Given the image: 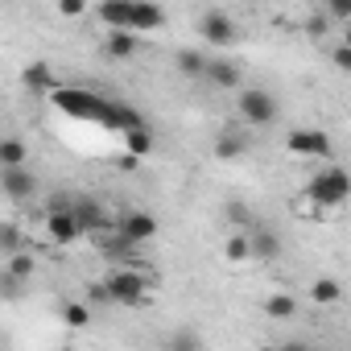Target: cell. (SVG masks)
Segmentation results:
<instances>
[{
  "label": "cell",
  "instance_id": "cell-3",
  "mask_svg": "<svg viewBox=\"0 0 351 351\" xmlns=\"http://www.w3.org/2000/svg\"><path fill=\"white\" fill-rule=\"evenodd\" d=\"M104 285H108V293H112L116 306H141L145 302V289H149L136 269H116V273L104 277Z\"/></svg>",
  "mask_w": 351,
  "mask_h": 351
},
{
  "label": "cell",
  "instance_id": "cell-16",
  "mask_svg": "<svg viewBox=\"0 0 351 351\" xmlns=\"http://www.w3.org/2000/svg\"><path fill=\"white\" fill-rule=\"evenodd\" d=\"M54 104L66 108V112H75V116H99V99H91V95H83V91H58Z\"/></svg>",
  "mask_w": 351,
  "mask_h": 351
},
{
  "label": "cell",
  "instance_id": "cell-36",
  "mask_svg": "<svg viewBox=\"0 0 351 351\" xmlns=\"http://www.w3.org/2000/svg\"><path fill=\"white\" fill-rule=\"evenodd\" d=\"M256 351H281V347H256Z\"/></svg>",
  "mask_w": 351,
  "mask_h": 351
},
{
  "label": "cell",
  "instance_id": "cell-6",
  "mask_svg": "<svg viewBox=\"0 0 351 351\" xmlns=\"http://www.w3.org/2000/svg\"><path fill=\"white\" fill-rule=\"evenodd\" d=\"M0 186H5V195L13 203H25V199L38 195V178L29 169H0Z\"/></svg>",
  "mask_w": 351,
  "mask_h": 351
},
{
  "label": "cell",
  "instance_id": "cell-8",
  "mask_svg": "<svg viewBox=\"0 0 351 351\" xmlns=\"http://www.w3.org/2000/svg\"><path fill=\"white\" fill-rule=\"evenodd\" d=\"M120 236H124V244H145V240H153V236H157V215H149V211H128L124 223H120Z\"/></svg>",
  "mask_w": 351,
  "mask_h": 351
},
{
  "label": "cell",
  "instance_id": "cell-31",
  "mask_svg": "<svg viewBox=\"0 0 351 351\" xmlns=\"http://www.w3.org/2000/svg\"><path fill=\"white\" fill-rule=\"evenodd\" d=\"M87 302H112L108 285H104V281H91V285H87Z\"/></svg>",
  "mask_w": 351,
  "mask_h": 351
},
{
  "label": "cell",
  "instance_id": "cell-5",
  "mask_svg": "<svg viewBox=\"0 0 351 351\" xmlns=\"http://www.w3.org/2000/svg\"><path fill=\"white\" fill-rule=\"evenodd\" d=\"M199 34H203V42H211V46H232V42H236V21H232V13H223V9H211V13L199 17Z\"/></svg>",
  "mask_w": 351,
  "mask_h": 351
},
{
  "label": "cell",
  "instance_id": "cell-33",
  "mask_svg": "<svg viewBox=\"0 0 351 351\" xmlns=\"http://www.w3.org/2000/svg\"><path fill=\"white\" fill-rule=\"evenodd\" d=\"M306 29H310V34H314V38H318V34H322V29H326V17H314V21H310V25H306Z\"/></svg>",
  "mask_w": 351,
  "mask_h": 351
},
{
  "label": "cell",
  "instance_id": "cell-28",
  "mask_svg": "<svg viewBox=\"0 0 351 351\" xmlns=\"http://www.w3.org/2000/svg\"><path fill=\"white\" fill-rule=\"evenodd\" d=\"M0 244H5V256H17V244H21V236H17V228H13V223H5V228H0Z\"/></svg>",
  "mask_w": 351,
  "mask_h": 351
},
{
  "label": "cell",
  "instance_id": "cell-4",
  "mask_svg": "<svg viewBox=\"0 0 351 351\" xmlns=\"http://www.w3.org/2000/svg\"><path fill=\"white\" fill-rule=\"evenodd\" d=\"M285 149L298 153V157H318V161H330L335 157V145L322 128H293L285 136Z\"/></svg>",
  "mask_w": 351,
  "mask_h": 351
},
{
  "label": "cell",
  "instance_id": "cell-1",
  "mask_svg": "<svg viewBox=\"0 0 351 351\" xmlns=\"http://www.w3.org/2000/svg\"><path fill=\"white\" fill-rule=\"evenodd\" d=\"M306 199L314 207H343L351 199V173L343 165H326L306 182Z\"/></svg>",
  "mask_w": 351,
  "mask_h": 351
},
{
  "label": "cell",
  "instance_id": "cell-25",
  "mask_svg": "<svg viewBox=\"0 0 351 351\" xmlns=\"http://www.w3.org/2000/svg\"><path fill=\"white\" fill-rule=\"evenodd\" d=\"M9 265H5V277H13V281H29L34 277V256L29 252H17V256H5Z\"/></svg>",
  "mask_w": 351,
  "mask_h": 351
},
{
  "label": "cell",
  "instance_id": "cell-12",
  "mask_svg": "<svg viewBox=\"0 0 351 351\" xmlns=\"http://www.w3.org/2000/svg\"><path fill=\"white\" fill-rule=\"evenodd\" d=\"M165 25V13L157 9V5H145V0H132V34H153V29H161Z\"/></svg>",
  "mask_w": 351,
  "mask_h": 351
},
{
  "label": "cell",
  "instance_id": "cell-13",
  "mask_svg": "<svg viewBox=\"0 0 351 351\" xmlns=\"http://www.w3.org/2000/svg\"><path fill=\"white\" fill-rule=\"evenodd\" d=\"M173 66H178V75H186V79H207V66H211V58H207L203 50L186 46V50H178V54H173Z\"/></svg>",
  "mask_w": 351,
  "mask_h": 351
},
{
  "label": "cell",
  "instance_id": "cell-32",
  "mask_svg": "<svg viewBox=\"0 0 351 351\" xmlns=\"http://www.w3.org/2000/svg\"><path fill=\"white\" fill-rule=\"evenodd\" d=\"M58 13H62V17H83V13H87V5H83V0H62Z\"/></svg>",
  "mask_w": 351,
  "mask_h": 351
},
{
  "label": "cell",
  "instance_id": "cell-34",
  "mask_svg": "<svg viewBox=\"0 0 351 351\" xmlns=\"http://www.w3.org/2000/svg\"><path fill=\"white\" fill-rule=\"evenodd\" d=\"M281 351H310L306 343H298V339H289V343H281Z\"/></svg>",
  "mask_w": 351,
  "mask_h": 351
},
{
  "label": "cell",
  "instance_id": "cell-26",
  "mask_svg": "<svg viewBox=\"0 0 351 351\" xmlns=\"http://www.w3.org/2000/svg\"><path fill=\"white\" fill-rule=\"evenodd\" d=\"M62 322H66L71 330H83V326L91 322V310H87L83 302H66V306H62Z\"/></svg>",
  "mask_w": 351,
  "mask_h": 351
},
{
  "label": "cell",
  "instance_id": "cell-7",
  "mask_svg": "<svg viewBox=\"0 0 351 351\" xmlns=\"http://www.w3.org/2000/svg\"><path fill=\"white\" fill-rule=\"evenodd\" d=\"M46 236H50V244H75L83 236V223H79L75 211H54L46 219Z\"/></svg>",
  "mask_w": 351,
  "mask_h": 351
},
{
  "label": "cell",
  "instance_id": "cell-15",
  "mask_svg": "<svg viewBox=\"0 0 351 351\" xmlns=\"http://www.w3.org/2000/svg\"><path fill=\"white\" fill-rule=\"evenodd\" d=\"M75 215H79L83 232H108V215L95 199H75Z\"/></svg>",
  "mask_w": 351,
  "mask_h": 351
},
{
  "label": "cell",
  "instance_id": "cell-23",
  "mask_svg": "<svg viewBox=\"0 0 351 351\" xmlns=\"http://www.w3.org/2000/svg\"><path fill=\"white\" fill-rule=\"evenodd\" d=\"M21 79H25V87H34L38 95H46V91L54 87V79H50V66H46V62H34V66H25V75H21Z\"/></svg>",
  "mask_w": 351,
  "mask_h": 351
},
{
  "label": "cell",
  "instance_id": "cell-11",
  "mask_svg": "<svg viewBox=\"0 0 351 351\" xmlns=\"http://www.w3.org/2000/svg\"><path fill=\"white\" fill-rule=\"evenodd\" d=\"M248 240H252V256H256V261H265V265H269V261H277V256H281V236H277L273 228H252V232H248Z\"/></svg>",
  "mask_w": 351,
  "mask_h": 351
},
{
  "label": "cell",
  "instance_id": "cell-9",
  "mask_svg": "<svg viewBox=\"0 0 351 351\" xmlns=\"http://www.w3.org/2000/svg\"><path fill=\"white\" fill-rule=\"evenodd\" d=\"M99 21L112 29V34H132V0H104L99 5Z\"/></svg>",
  "mask_w": 351,
  "mask_h": 351
},
{
  "label": "cell",
  "instance_id": "cell-10",
  "mask_svg": "<svg viewBox=\"0 0 351 351\" xmlns=\"http://www.w3.org/2000/svg\"><path fill=\"white\" fill-rule=\"evenodd\" d=\"M211 149H215V157H219V161H236V157H244V153H248V136H244L240 128H232V124H228V128H219V132H215V145H211Z\"/></svg>",
  "mask_w": 351,
  "mask_h": 351
},
{
  "label": "cell",
  "instance_id": "cell-14",
  "mask_svg": "<svg viewBox=\"0 0 351 351\" xmlns=\"http://www.w3.org/2000/svg\"><path fill=\"white\" fill-rule=\"evenodd\" d=\"M207 79H211L215 87H223V91H236V87H240V66H236L232 58H211Z\"/></svg>",
  "mask_w": 351,
  "mask_h": 351
},
{
  "label": "cell",
  "instance_id": "cell-18",
  "mask_svg": "<svg viewBox=\"0 0 351 351\" xmlns=\"http://www.w3.org/2000/svg\"><path fill=\"white\" fill-rule=\"evenodd\" d=\"M165 351H203V335L195 326H178V330H169Z\"/></svg>",
  "mask_w": 351,
  "mask_h": 351
},
{
  "label": "cell",
  "instance_id": "cell-29",
  "mask_svg": "<svg viewBox=\"0 0 351 351\" xmlns=\"http://www.w3.org/2000/svg\"><path fill=\"white\" fill-rule=\"evenodd\" d=\"M330 62H335L343 75H351V46H343V42H339V46L330 50Z\"/></svg>",
  "mask_w": 351,
  "mask_h": 351
},
{
  "label": "cell",
  "instance_id": "cell-19",
  "mask_svg": "<svg viewBox=\"0 0 351 351\" xmlns=\"http://www.w3.org/2000/svg\"><path fill=\"white\" fill-rule=\"evenodd\" d=\"M104 50H108L112 58H132V54L141 50V34H108Z\"/></svg>",
  "mask_w": 351,
  "mask_h": 351
},
{
  "label": "cell",
  "instance_id": "cell-35",
  "mask_svg": "<svg viewBox=\"0 0 351 351\" xmlns=\"http://www.w3.org/2000/svg\"><path fill=\"white\" fill-rule=\"evenodd\" d=\"M343 46H351V25H347V29H343Z\"/></svg>",
  "mask_w": 351,
  "mask_h": 351
},
{
  "label": "cell",
  "instance_id": "cell-21",
  "mask_svg": "<svg viewBox=\"0 0 351 351\" xmlns=\"http://www.w3.org/2000/svg\"><path fill=\"white\" fill-rule=\"evenodd\" d=\"M265 314L277 318V322H285V318L298 314V298H293V293H269V298H265Z\"/></svg>",
  "mask_w": 351,
  "mask_h": 351
},
{
  "label": "cell",
  "instance_id": "cell-17",
  "mask_svg": "<svg viewBox=\"0 0 351 351\" xmlns=\"http://www.w3.org/2000/svg\"><path fill=\"white\" fill-rule=\"evenodd\" d=\"M25 157H29V149H25L21 136H5V141H0V169H25Z\"/></svg>",
  "mask_w": 351,
  "mask_h": 351
},
{
  "label": "cell",
  "instance_id": "cell-22",
  "mask_svg": "<svg viewBox=\"0 0 351 351\" xmlns=\"http://www.w3.org/2000/svg\"><path fill=\"white\" fill-rule=\"evenodd\" d=\"M223 256H228L232 265H244V261L252 256V240H248V232H232V236L223 240Z\"/></svg>",
  "mask_w": 351,
  "mask_h": 351
},
{
  "label": "cell",
  "instance_id": "cell-27",
  "mask_svg": "<svg viewBox=\"0 0 351 351\" xmlns=\"http://www.w3.org/2000/svg\"><path fill=\"white\" fill-rule=\"evenodd\" d=\"M223 211H228V219H232V223H236V232H244V228H248V232H252V211H248V207H244V203H240V199H232V203H228V207H223Z\"/></svg>",
  "mask_w": 351,
  "mask_h": 351
},
{
  "label": "cell",
  "instance_id": "cell-2",
  "mask_svg": "<svg viewBox=\"0 0 351 351\" xmlns=\"http://www.w3.org/2000/svg\"><path fill=\"white\" fill-rule=\"evenodd\" d=\"M236 108H240L244 124H252V128H269V124L277 120V99H273V91H265V87H244V91L236 95Z\"/></svg>",
  "mask_w": 351,
  "mask_h": 351
},
{
  "label": "cell",
  "instance_id": "cell-20",
  "mask_svg": "<svg viewBox=\"0 0 351 351\" xmlns=\"http://www.w3.org/2000/svg\"><path fill=\"white\" fill-rule=\"evenodd\" d=\"M339 298H343V285H339L335 277H318V281L310 285V302H314V306H335Z\"/></svg>",
  "mask_w": 351,
  "mask_h": 351
},
{
  "label": "cell",
  "instance_id": "cell-24",
  "mask_svg": "<svg viewBox=\"0 0 351 351\" xmlns=\"http://www.w3.org/2000/svg\"><path fill=\"white\" fill-rule=\"evenodd\" d=\"M124 149H128V157H145V153H153V132H149V128H132V132H124Z\"/></svg>",
  "mask_w": 351,
  "mask_h": 351
},
{
  "label": "cell",
  "instance_id": "cell-30",
  "mask_svg": "<svg viewBox=\"0 0 351 351\" xmlns=\"http://www.w3.org/2000/svg\"><path fill=\"white\" fill-rule=\"evenodd\" d=\"M326 17H335V21H347V25H351V0H330V5H326Z\"/></svg>",
  "mask_w": 351,
  "mask_h": 351
}]
</instances>
